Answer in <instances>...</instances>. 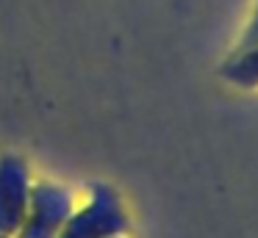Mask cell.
Listing matches in <instances>:
<instances>
[{
  "instance_id": "1",
  "label": "cell",
  "mask_w": 258,
  "mask_h": 238,
  "mask_svg": "<svg viewBox=\"0 0 258 238\" xmlns=\"http://www.w3.org/2000/svg\"><path fill=\"white\" fill-rule=\"evenodd\" d=\"M131 230V219L122 197L108 183H92L84 202H75L58 238H122Z\"/></svg>"
},
{
  "instance_id": "2",
  "label": "cell",
  "mask_w": 258,
  "mask_h": 238,
  "mask_svg": "<svg viewBox=\"0 0 258 238\" xmlns=\"http://www.w3.org/2000/svg\"><path fill=\"white\" fill-rule=\"evenodd\" d=\"M75 208L73 188L53 180H34L28 208L12 238H58Z\"/></svg>"
},
{
  "instance_id": "3",
  "label": "cell",
  "mask_w": 258,
  "mask_h": 238,
  "mask_svg": "<svg viewBox=\"0 0 258 238\" xmlns=\"http://www.w3.org/2000/svg\"><path fill=\"white\" fill-rule=\"evenodd\" d=\"M31 166L23 155L3 152L0 155V232L14 235L25 216L31 197Z\"/></svg>"
},
{
  "instance_id": "4",
  "label": "cell",
  "mask_w": 258,
  "mask_h": 238,
  "mask_svg": "<svg viewBox=\"0 0 258 238\" xmlns=\"http://www.w3.org/2000/svg\"><path fill=\"white\" fill-rule=\"evenodd\" d=\"M222 77L239 89H258V44L239 47V53L222 66Z\"/></svg>"
},
{
  "instance_id": "5",
  "label": "cell",
  "mask_w": 258,
  "mask_h": 238,
  "mask_svg": "<svg viewBox=\"0 0 258 238\" xmlns=\"http://www.w3.org/2000/svg\"><path fill=\"white\" fill-rule=\"evenodd\" d=\"M252 44H258V3H255V11H252V20H250V25H247L244 36H241L239 47H252Z\"/></svg>"
},
{
  "instance_id": "6",
  "label": "cell",
  "mask_w": 258,
  "mask_h": 238,
  "mask_svg": "<svg viewBox=\"0 0 258 238\" xmlns=\"http://www.w3.org/2000/svg\"><path fill=\"white\" fill-rule=\"evenodd\" d=\"M0 238H12V235H3V232H0Z\"/></svg>"
},
{
  "instance_id": "7",
  "label": "cell",
  "mask_w": 258,
  "mask_h": 238,
  "mask_svg": "<svg viewBox=\"0 0 258 238\" xmlns=\"http://www.w3.org/2000/svg\"><path fill=\"white\" fill-rule=\"evenodd\" d=\"M122 238H125V235H122Z\"/></svg>"
}]
</instances>
